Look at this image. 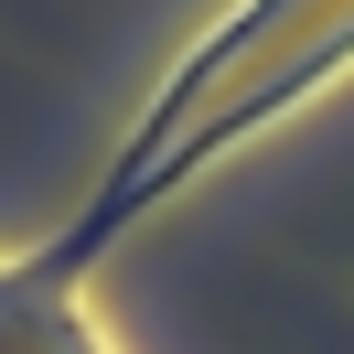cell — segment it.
<instances>
[{
  "mask_svg": "<svg viewBox=\"0 0 354 354\" xmlns=\"http://www.w3.org/2000/svg\"><path fill=\"white\" fill-rule=\"evenodd\" d=\"M0 354H97L86 322L65 311V279H54L44 258L0 268Z\"/></svg>",
  "mask_w": 354,
  "mask_h": 354,
  "instance_id": "obj_1",
  "label": "cell"
}]
</instances>
